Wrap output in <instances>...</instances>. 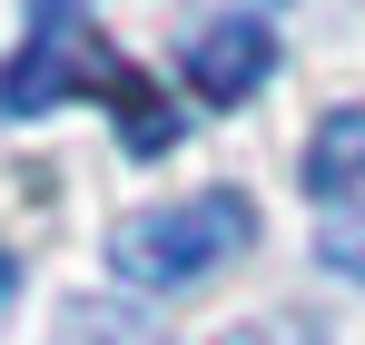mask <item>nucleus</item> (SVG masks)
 Returning a JSON list of instances; mask_svg holds the SVG:
<instances>
[{
	"mask_svg": "<svg viewBox=\"0 0 365 345\" xmlns=\"http://www.w3.org/2000/svg\"><path fill=\"white\" fill-rule=\"evenodd\" d=\"M247 237H257L247 187H197L178 207H138V217L109 237V267H119L138 296H178V287H197V277H217Z\"/></svg>",
	"mask_w": 365,
	"mask_h": 345,
	"instance_id": "obj_2",
	"label": "nucleus"
},
{
	"mask_svg": "<svg viewBox=\"0 0 365 345\" xmlns=\"http://www.w3.org/2000/svg\"><path fill=\"white\" fill-rule=\"evenodd\" d=\"M10 296H20V257L0 247V326H10Z\"/></svg>",
	"mask_w": 365,
	"mask_h": 345,
	"instance_id": "obj_7",
	"label": "nucleus"
},
{
	"mask_svg": "<svg viewBox=\"0 0 365 345\" xmlns=\"http://www.w3.org/2000/svg\"><path fill=\"white\" fill-rule=\"evenodd\" d=\"M306 187H316L326 207L365 197V109H356V99L316 118V138H306Z\"/></svg>",
	"mask_w": 365,
	"mask_h": 345,
	"instance_id": "obj_4",
	"label": "nucleus"
},
{
	"mask_svg": "<svg viewBox=\"0 0 365 345\" xmlns=\"http://www.w3.org/2000/svg\"><path fill=\"white\" fill-rule=\"evenodd\" d=\"M267 69H277V30L267 20H217V30H187V89L207 99V109H237L267 89Z\"/></svg>",
	"mask_w": 365,
	"mask_h": 345,
	"instance_id": "obj_3",
	"label": "nucleus"
},
{
	"mask_svg": "<svg viewBox=\"0 0 365 345\" xmlns=\"http://www.w3.org/2000/svg\"><path fill=\"white\" fill-rule=\"evenodd\" d=\"M30 10H40L30 40L0 59V118H40V109H60V99H109L128 158H168V148H178V118H168V99L138 79V59L109 50L69 0H30Z\"/></svg>",
	"mask_w": 365,
	"mask_h": 345,
	"instance_id": "obj_1",
	"label": "nucleus"
},
{
	"mask_svg": "<svg viewBox=\"0 0 365 345\" xmlns=\"http://www.w3.org/2000/svg\"><path fill=\"white\" fill-rule=\"evenodd\" d=\"M50 345H168L128 296H69L60 326H50Z\"/></svg>",
	"mask_w": 365,
	"mask_h": 345,
	"instance_id": "obj_5",
	"label": "nucleus"
},
{
	"mask_svg": "<svg viewBox=\"0 0 365 345\" xmlns=\"http://www.w3.org/2000/svg\"><path fill=\"white\" fill-rule=\"evenodd\" d=\"M316 257H326L346 287H365V197H346V207L316 217Z\"/></svg>",
	"mask_w": 365,
	"mask_h": 345,
	"instance_id": "obj_6",
	"label": "nucleus"
}]
</instances>
